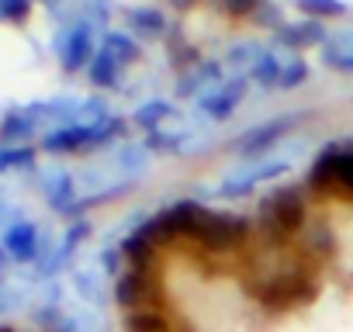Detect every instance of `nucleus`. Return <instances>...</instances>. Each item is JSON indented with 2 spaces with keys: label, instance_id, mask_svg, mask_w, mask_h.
<instances>
[{
  "label": "nucleus",
  "instance_id": "obj_23",
  "mask_svg": "<svg viewBox=\"0 0 353 332\" xmlns=\"http://www.w3.org/2000/svg\"><path fill=\"white\" fill-rule=\"evenodd\" d=\"M219 4H222V11L229 18H253L267 0H219Z\"/></svg>",
  "mask_w": 353,
  "mask_h": 332
},
{
  "label": "nucleus",
  "instance_id": "obj_9",
  "mask_svg": "<svg viewBox=\"0 0 353 332\" xmlns=\"http://www.w3.org/2000/svg\"><path fill=\"white\" fill-rule=\"evenodd\" d=\"M274 42L288 52H305V49H319L329 42V32L319 25V21H284L277 32H274Z\"/></svg>",
  "mask_w": 353,
  "mask_h": 332
},
{
  "label": "nucleus",
  "instance_id": "obj_6",
  "mask_svg": "<svg viewBox=\"0 0 353 332\" xmlns=\"http://www.w3.org/2000/svg\"><path fill=\"white\" fill-rule=\"evenodd\" d=\"M288 170H291L288 159H260V163L239 166L236 174H229V177L219 184V198H246V194H253L260 184H270V180L284 177Z\"/></svg>",
  "mask_w": 353,
  "mask_h": 332
},
{
  "label": "nucleus",
  "instance_id": "obj_22",
  "mask_svg": "<svg viewBox=\"0 0 353 332\" xmlns=\"http://www.w3.org/2000/svg\"><path fill=\"white\" fill-rule=\"evenodd\" d=\"M118 159L125 163V170L145 174V170H149V163H152V152H149L142 142H128V145L121 149V156H118Z\"/></svg>",
  "mask_w": 353,
  "mask_h": 332
},
{
  "label": "nucleus",
  "instance_id": "obj_15",
  "mask_svg": "<svg viewBox=\"0 0 353 332\" xmlns=\"http://www.w3.org/2000/svg\"><path fill=\"white\" fill-rule=\"evenodd\" d=\"M281 73H284V59H277L274 52H263V56L253 63V70H250L246 76H250V83L260 87V90H277Z\"/></svg>",
  "mask_w": 353,
  "mask_h": 332
},
{
  "label": "nucleus",
  "instance_id": "obj_2",
  "mask_svg": "<svg viewBox=\"0 0 353 332\" xmlns=\"http://www.w3.org/2000/svg\"><path fill=\"white\" fill-rule=\"evenodd\" d=\"M308 225L305 187H274L256 205V229L274 249H294Z\"/></svg>",
  "mask_w": 353,
  "mask_h": 332
},
{
  "label": "nucleus",
  "instance_id": "obj_10",
  "mask_svg": "<svg viewBox=\"0 0 353 332\" xmlns=\"http://www.w3.org/2000/svg\"><path fill=\"white\" fill-rule=\"evenodd\" d=\"M163 49H166V63H170V70H173L176 76H184L188 70H194V66L201 63L198 45H191V39L184 35L181 25H170V28H166V35H163Z\"/></svg>",
  "mask_w": 353,
  "mask_h": 332
},
{
  "label": "nucleus",
  "instance_id": "obj_19",
  "mask_svg": "<svg viewBox=\"0 0 353 332\" xmlns=\"http://www.w3.org/2000/svg\"><path fill=\"white\" fill-rule=\"evenodd\" d=\"M322 63L336 73H353V49H346L343 39H329L322 45Z\"/></svg>",
  "mask_w": 353,
  "mask_h": 332
},
{
  "label": "nucleus",
  "instance_id": "obj_24",
  "mask_svg": "<svg viewBox=\"0 0 353 332\" xmlns=\"http://www.w3.org/2000/svg\"><path fill=\"white\" fill-rule=\"evenodd\" d=\"M166 8H173V11H191V8H198L201 0H163Z\"/></svg>",
  "mask_w": 353,
  "mask_h": 332
},
{
  "label": "nucleus",
  "instance_id": "obj_21",
  "mask_svg": "<svg viewBox=\"0 0 353 332\" xmlns=\"http://www.w3.org/2000/svg\"><path fill=\"white\" fill-rule=\"evenodd\" d=\"M308 76H312L308 63H305V59H291V63H284V73H281V80H277V90H281V94L298 90V87L308 83Z\"/></svg>",
  "mask_w": 353,
  "mask_h": 332
},
{
  "label": "nucleus",
  "instance_id": "obj_11",
  "mask_svg": "<svg viewBox=\"0 0 353 332\" xmlns=\"http://www.w3.org/2000/svg\"><path fill=\"white\" fill-rule=\"evenodd\" d=\"M294 249L319 267L322 260H332V253H336V236L329 232L325 222H308L305 232H301V239L294 242Z\"/></svg>",
  "mask_w": 353,
  "mask_h": 332
},
{
  "label": "nucleus",
  "instance_id": "obj_13",
  "mask_svg": "<svg viewBox=\"0 0 353 332\" xmlns=\"http://www.w3.org/2000/svg\"><path fill=\"white\" fill-rule=\"evenodd\" d=\"M173 118H176V107H173L170 101H163V97H152V101H145L142 107L132 111V125L142 128L145 135L156 132V128H163V125L173 121Z\"/></svg>",
  "mask_w": 353,
  "mask_h": 332
},
{
  "label": "nucleus",
  "instance_id": "obj_5",
  "mask_svg": "<svg viewBox=\"0 0 353 332\" xmlns=\"http://www.w3.org/2000/svg\"><path fill=\"white\" fill-rule=\"evenodd\" d=\"M301 121H305V114H277V118H267V121L246 128L229 149H232L236 156H246V159L263 156V152H270L277 142H284V135L294 132Z\"/></svg>",
  "mask_w": 353,
  "mask_h": 332
},
{
  "label": "nucleus",
  "instance_id": "obj_1",
  "mask_svg": "<svg viewBox=\"0 0 353 332\" xmlns=\"http://www.w3.org/2000/svg\"><path fill=\"white\" fill-rule=\"evenodd\" d=\"M315 270H319V267L294 249L291 260H288V267L270 270V273L246 277V280H243V291H246L250 298H256L267 311H291V308H298V304L315 301V294H319V277H315Z\"/></svg>",
  "mask_w": 353,
  "mask_h": 332
},
{
  "label": "nucleus",
  "instance_id": "obj_16",
  "mask_svg": "<svg viewBox=\"0 0 353 332\" xmlns=\"http://www.w3.org/2000/svg\"><path fill=\"white\" fill-rule=\"evenodd\" d=\"M188 138L184 132H166V128H156L142 138V145L152 152V156H176V152H184L188 149Z\"/></svg>",
  "mask_w": 353,
  "mask_h": 332
},
{
  "label": "nucleus",
  "instance_id": "obj_8",
  "mask_svg": "<svg viewBox=\"0 0 353 332\" xmlns=\"http://www.w3.org/2000/svg\"><path fill=\"white\" fill-rule=\"evenodd\" d=\"M225 80V63L222 59H201L194 70H188L181 80H176V87H173V94L181 97V101H201L208 90H215L219 83Z\"/></svg>",
  "mask_w": 353,
  "mask_h": 332
},
{
  "label": "nucleus",
  "instance_id": "obj_7",
  "mask_svg": "<svg viewBox=\"0 0 353 332\" xmlns=\"http://www.w3.org/2000/svg\"><path fill=\"white\" fill-rule=\"evenodd\" d=\"M250 76L246 73H239V76H225L215 90H208L201 101H198V114L201 118H208V121H229L236 111H239V104L246 101V94H250Z\"/></svg>",
  "mask_w": 353,
  "mask_h": 332
},
{
  "label": "nucleus",
  "instance_id": "obj_4",
  "mask_svg": "<svg viewBox=\"0 0 353 332\" xmlns=\"http://www.w3.org/2000/svg\"><path fill=\"white\" fill-rule=\"evenodd\" d=\"M114 304L121 308V315H132V311H170V298H166L159 270H132V267H125V273L114 280Z\"/></svg>",
  "mask_w": 353,
  "mask_h": 332
},
{
  "label": "nucleus",
  "instance_id": "obj_18",
  "mask_svg": "<svg viewBox=\"0 0 353 332\" xmlns=\"http://www.w3.org/2000/svg\"><path fill=\"white\" fill-rule=\"evenodd\" d=\"M90 80H94V87H118L121 83V63L111 59L108 52H97L94 66H90Z\"/></svg>",
  "mask_w": 353,
  "mask_h": 332
},
{
  "label": "nucleus",
  "instance_id": "obj_3",
  "mask_svg": "<svg viewBox=\"0 0 353 332\" xmlns=\"http://www.w3.org/2000/svg\"><path fill=\"white\" fill-rule=\"evenodd\" d=\"M305 194H315L319 201L325 198L353 201V142H332L315 156L305 177Z\"/></svg>",
  "mask_w": 353,
  "mask_h": 332
},
{
  "label": "nucleus",
  "instance_id": "obj_17",
  "mask_svg": "<svg viewBox=\"0 0 353 332\" xmlns=\"http://www.w3.org/2000/svg\"><path fill=\"white\" fill-rule=\"evenodd\" d=\"M294 8L308 18V21H336V18H346L350 8L343 0H294Z\"/></svg>",
  "mask_w": 353,
  "mask_h": 332
},
{
  "label": "nucleus",
  "instance_id": "obj_14",
  "mask_svg": "<svg viewBox=\"0 0 353 332\" xmlns=\"http://www.w3.org/2000/svg\"><path fill=\"white\" fill-rule=\"evenodd\" d=\"M104 52L111 59H118L121 66H132L142 59V45L135 42V35H125V32H108L104 35Z\"/></svg>",
  "mask_w": 353,
  "mask_h": 332
},
{
  "label": "nucleus",
  "instance_id": "obj_12",
  "mask_svg": "<svg viewBox=\"0 0 353 332\" xmlns=\"http://www.w3.org/2000/svg\"><path fill=\"white\" fill-rule=\"evenodd\" d=\"M125 18H128V25H132V35H135V39H149V42H152V39L163 42V35H166V28H170L166 14H163L159 8H152V4L128 8Z\"/></svg>",
  "mask_w": 353,
  "mask_h": 332
},
{
  "label": "nucleus",
  "instance_id": "obj_20",
  "mask_svg": "<svg viewBox=\"0 0 353 332\" xmlns=\"http://www.w3.org/2000/svg\"><path fill=\"white\" fill-rule=\"evenodd\" d=\"M263 52H267V49H263L260 42H236V45L225 52V59H222V63H225V66H246V73H250V70H253V63H256Z\"/></svg>",
  "mask_w": 353,
  "mask_h": 332
}]
</instances>
